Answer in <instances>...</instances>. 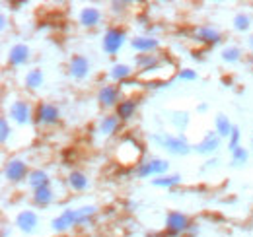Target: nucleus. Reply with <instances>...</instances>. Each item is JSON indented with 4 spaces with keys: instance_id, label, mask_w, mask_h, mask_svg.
<instances>
[{
    "instance_id": "1",
    "label": "nucleus",
    "mask_w": 253,
    "mask_h": 237,
    "mask_svg": "<svg viewBox=\"0 0 253 237\" xmlns=\"http://www.w3.org/2000/svg\"><path fill=\"white\" fill-rule=\"evenodd\" d=\"M121 37H123V33H119V31H109L107 33V39H105V49L107 51H117L119 49V45H121Z\"/></svg>"
},
{
    "instance_id": "2",
    "label": "nucleus",
    "mask_w": 253,
    "mask_h": 237,
    "mask_svg": "<svg viewBox=\"0 0 253 237\" xmlns=\"http://www.w3.org/2000/svg\"><path fill=\"white\" fill-rule=\"evenodd\" d=\"M24 171H26V167H24L20 161H12L10 167H8V177L14 179V181H18V179L24 175Z\"/></svg>"
},
{
    "instance_id": "3",
    "label": "nucleus",
    "mask_w": 253,
    "mask_h": 237,
    "mask_svg": "<svg viewBox=\"0 0 253 237\" xmlns=\"http://www.w3.org/2000/svg\"><path fill=\"white\" fill-rule=\"evenodd\" d=\"M55 118H57V111L53 107L45 105L39 109V120H55Z\"/></svg>"
},
{
    "instance_id": "4",
    "label": "nucleus",
    "mask_w": 253,
    "mask_h": 237,
    "mask_svg": "<svg viewBox=\"0 0 253 237\" xmlns=\"http://www.w3.org/2000/svg\"><path fill=\"white\" fill-rule=\"evenodd\" d=\"M97 18H99V14H97L95 10H92V8H88V10L82 14V22H84L86 26H94L95 22H97Z\"/></svg>"
},
{
    "instance_id": "5",
    "label": "nucleus",
    "mask_w": 253,
    "mask_h": 237,
    "mask_svg": "<svg viewBox=\"0 0 253 237\" xmlns=\"http://www.w3.org/2000/svg\"><path fill=\"white\" fill-rule=\"evenodd\" d=\"M168 224H169V228H173V230H179V228H183V226H185V218H183L181 214H171Z\"/></svg>"
},
{
    "instance_id": "6",
    "label": "nucleus",
    "mask_w": 253,
    "mask_h": 237,
    "mask_svg": "<svg viewBox=\"0 0 253 237\" xmlns=\"http://www.w3.org/2000/svg\"><path fill=\"white\" fill-rule=\"evenodd\" d=\"M86 66H88V64H86V60L80 59V57L72 60V72H74L76 76H82V74H84V70H86Z\"/></svg>"
},
{
    "instance_id": "7",
    "label": "nucleus",
    "mask_w": 253,
    "mask_h": 237,
    "mask_svg": "<svg viewBox=\"0 0 253 237\" xmlns=\"http://www.w3.org/2000/svg\"><path fill=\"white\" fill-rule=\"evenodd\" d=\"M18 222H20L22 228H32V226H35V216L30 214V212H28V214H22Z\"/></svg>"
},
{
    "instance_id": "8",
    "label": "nucleus",
    "mask_w": 253,
    "mask_h": 237,
    "mask_svg": "<svg viewBox=\"0 0 253 237\" xmlns=\"http://www.w3.org/2000/svg\"><path fill=\"white\" fill-rule=\"evenodd\" d=\"M12 115H16V118L24 120V118H26V115H28V109H26V105H24V103H18V105H14V107H12Z\"/></svg>"
},
{
    "instance_id": "9",
    "label": "nucleus",
    "mask_w": 253,
    "mask_h": 237,
    "mask_svg": "<svg viewBox=\"0 0 253 237\" xmlns=\"http://www.w3.org/2000/svg\"><path fill=\"white\" fill-rule=\"evenodd\" d=\"M113 99H115V89L113 88H105L103 91H101V101L103 103H113Z\"/></svg>"
},
{
    "instance_id": "10",
    "label": "nucleus",
    "mask_w": 253,
    "mask_h": 237,
    "mask_svg": "<svg viewBox=\"0 0 253 237\" xmlns=\"http://www.w3.org/2000/svg\"><path fill=\"white\" fill-rule=\"evenodd\" d=\"M26 55H28L26 47H16V49H14V55H12V60H14V62H22V60L26 59Z\"/></svg>"
},
{
    "instance_id": "11",
    "label": "nucleus",
    "mask_w": 253,
    "mask_h": 237,
    "mask_svg": "<svg viewBox=\"0 0 253 237\" xmlns=\"http://www.w3.org/2000/svg\"><path fill=\"white\" fill-rule=\"evenodd\" d=\"M132 109H134V105H132V103H125V105H121V107H119V115H121L123 118H126L130 113H132Z\"/></svg>"
},
{
    "instance_id": "12",
    "label": "nucleus",
    "mask_w": 253,
    "mask_h": 237,
    "mask_svg": "<svg viewBox=\"0 0 253 237\" xmlns=\"http://www.w3.org/2000/svg\"><path fill=\"white\" fill-rule=\"evenodd\" d=\"M70 183H72L76 189H82V187H86V181H84V177H82V175H78V173L70 177Z\"/></svg>"
},
{
    "instance_id": "13",
    "label": "nucleus",
    "mask_w": 253,
    "mask_h": 237,
    "mask_svg": "<svg viewBox=\"0 0 253 237\" xmlns=\"http://www.w3.org/2000/svg\"><path fill=\"white\" fill-rule=\"evenodd\" d=\"M154 45H156L154 41H134V47H138V49H150Z\"/></svg>"
},
{
    "instance_id": "14",
    "label": "nucleus",
    "mask_w": 253,
    "mask_h": 237,
    "mask_svg": "<svg viewBox=\"0 0 253 237\" xmlns=\"http://www.w3.org/2000/svg\"><path fill=\"white\" fill-rule=\"evenodd\" d=\"M218 126H220L222 134H228V130H230V126L226 124V120H224V118H218Z\"/></svg>"
}]
</instances>
